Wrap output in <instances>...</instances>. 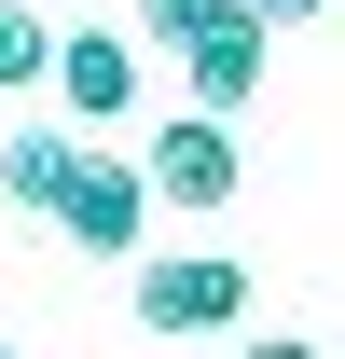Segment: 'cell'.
Wrapping results in <instances>:
<instances>
[{
	"instance_id": "obj_1",
	"label": "cell",
	"mask_w": 345,
	"mask_h": 359,
	"mask_svg": "<svg viewBox=\"0 0 345 359\" xmlns=\"http://www.w3.org/2000/svg\"><path fill=\"white\" fill-rule=\"evenodd\" d=\"M138 318L152 332H249V263L235 249H166L138 276Z\"/></svg>"
},
{
	"instance_id": "obj_2",
	"label": "cell",
	"mask_w": 345,
	"mask_h": 359,
	"mask_svg": "<svg viewBox=\"0 0 345 359\" xmlns=\"http://www.w3.org/2000/svg\"><path fill=\"white\" fill-rule=\"evenodd\" d=\"M138 194H152V208H235V194H249V152H235V125H208V111H180V125L152 138V166H138Z\"/></svg>"
},
{
	"instance_id": "obj_3",
	"label": "cell",
	"mask_w": 345,
	"mask_h": 359,
	"mask_svg": "<svg viewBox=\"0 0 345 359\" xmlns=\"http://www.w3.org/2000/svg\"><path fill=\"white\" fill-rule=\"evenodd\" d=\"M55 235H69V249H97V263H125L138 235H152V194H138V166L83 152V166H69V194H55Z\"/></svg>"
},
{
	"instance_id": "obj_4",
	"label": "cell",
	"mask_w": 345,
	"mask_h": 359,
	"mask_svg": "<svg viewBox=\"0 0 345 359\" xmlns=\"http://www.w3.org/2000/svg\"><path fill=\"white\" fill-rule=\"evenodd\" d=\"M180 83H194L208 125H235V111L262 97V28H249V14H208V28L180 42Z\"/></svg>"
},
{
	"instance_id": "obj_5",
	"label": "cell",
	"mask_w": 345,
	"mask_h": 359,
	"mask_svg": "<svg viewBox=\"0 0 345 359\" xmlns=\"http://www.w3.org/2000/svg\"><path fill=\"white\" fill-rule=\"evenodd\" d=\"M83 125H111V111H138V42L125 28H55V69H42Z\"/></svg>"
},
{
	"instance_id": "obj_6",
	"label": "cell",
	"mask_w": 345,
	"mask_h": 359,
	"mask_svg": "<svg viewBox=\"0 0 345 359\" xmlns=\"http://www.w3.org/2000/svg\"><path fill=\"white\" fill-rule=\"evenodd\" d=\"M69 166H83V138H55V125H14V138H0V194H14L28 222H55Z\"/></svg>"
},
{
	"instance_id": "obj_7",
	"label": "cell",
	"mask_w": 345,
	"mask_h": 359,
	"mask_svg": "<svg viewBox=\"0 0 345 359\" xmlns=\"http://www.w3.org/2000/svg\"><path fill=\"white\" fill-rule=\"evenodd\" d=\"M55 69V28H42V0H0V97H42Z\"/></svg>"
},
{
	"instance_id": "obj_8",
	"label": "cell",
	"mask_w": 345,
	"mask_h": 359,
	"mask_svg": "<svg viewBox=\"0 0 345 359\" xmlns=\"http://www.w3.org/2000/svg\"><path fill=\"white\" fill-rule=\"evenodd\" d=\"M208 14H221V0H138V42H166V55H180L194 28H208Z\"/></svg>"
},
{
	"instance_id": "obj_9",
	"label": "cell",
	"mask_w": 345,
	"mask_h": 359,
	"mask_svg": "<svg viewBox=\"0 0 345 359\" xmlns=\"http://www.w3.org/2000/svg\"><path fill=\"white\" fill-rule=\"evenodd\" d=\"M221 14H249L262 42H276V28H318V14H332V0H221Z\"/></svg>"
},
{
	"instance_id": "obj_10",
	"label": "cell",
	"mask_w": 345,
	"mask_h": 359,
	"mask_svg": "<svg viewBox=\"0 0 345 359\" xmlns=\"http://www.w3.org/2000/svg\"><path fill=\"white\" fill-rule=\"evenodd\" d=\"M235 359H318V332H262V346H235Z\"/></svg>"
},
{
	"instance_id": "obj_11",
	"label": "cell",
	"mask_w": 345,
	"mask_h": 359,
	"mask_svg": "<svg viewBox=\"0 0 345 359\" xmlns=\"http://www.w3.org/2000/svg\"><path fill=\"white\" fill-rule=\"evenodd\" d=\"M0 359H14V346H0Z\"/></svg>"
}]
</instances>
